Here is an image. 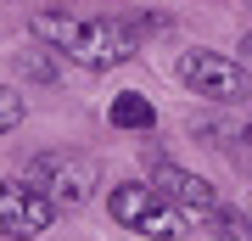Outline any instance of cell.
<instances>
[{"mask_svg": "<svg viewBox=\"0 0 252 241\" xmlns=\"http://www.w3.org/2000/svg\"><path fill=\"white\" fill-rule=\"evenodd\" d=\"M241 68H252V34H241Z\"/></svg>", "mask_w": 252, "mask_h": 241, "instance_id": "obj_10", "label": "cell"}, {"mask_svg": "<svg viewBox=\"0 0 252 241\" xmlns=\"http://www.w3.org/2000/svg\"><path fill=\"white\" fill-rule=\"evenodd\" d=\"M28 185H34L39 197H51L56 213H62V207H84L95 197L101 169L90 157H79V152H39L34 163H28Z\"/></svg>", "mask_w": 252, "mask_h": 241, "instance_id": "obj_2", "label": "cell"}, {"mask_svg": "<svg viewBox=\"0 0 252 241\" xmlns=\"http://www.w3.org/2000/svg\"><path fill=\"white\" fill-rule=\"evenodd\" d=\"M241 140H247V152H252V124H247V129H241Z\"/></svg>", "mask_w": 252, "mask_h": 241, "instance_id": "obj_11", "label": "cell"}, {"mask_svg": "<svg viewBox=\"0 0 252 241\" xmlns=\"http://www.w3.org/2000/svg\"><path fill=\"white\" fill-rule=\"evenodd\" d=\"M213 230H219V241H252V224H247V213H235V207H219Z\"/></svg>", "mask_w": 252, "mask_h": 241, "instance_id": "obj_8", "label": "cell"}, {"mask_svg": "<svg viewBox=\"0 0 252 241\" xmlns=\"http://www.w3.org/2000/svg\"><path fill=\"white\" fill-rule=\"evenodd\" d=\"M23 112H28V101H23L11 84H0V135H6V129H17V124H23Z\"/></svg>", "mask_w": 252, "mask_h": 241, "instance_id": "obj_9", "label": "cell"}, {"mask_svg": "<svg viewBox=\"0 0 252 241\" xmlns=\"http://www.w3.org/2000/svg\"><path fill=\"white\" fill-rule=\"evenodd\" d=\"M247 6H252V0H247Z\"/></svg>", "mask_w": 252, "mask_h": 241, "instance_id": "obj_12", "label": "cell"}, {"mask_svg": "<svg viewBox=\"0 0 252 241\" xmlns=\"http://www.w3.org/2000/svg\"><path fill=\"white\" fill-rule=\"evenodd\" d=\"M107 213L140 241H180V213L157 197L152 185H112Z\"/></svg>", "mask_w": 252, "mask_h": 241, "instance_id": "obj_3", "label": "cell"}, {"mask_svg": "<svg viewBox=\"0 0 252 241\" xmlns=\"http://www.w3.org/2000/svg\"><path fill=\"white\" fill-rule=\"evenodd\" d=\"M152 191L174 207V213L202 219V224H213V213L224 207V202H219V191L207 185L202 174H185V169H174V163H152Z\"/></svg>", "mask_w": 252, "mask_h": 241, "instance_id": "obj_6", "label": "cell"}, {"mask_svg": "<svg viewBox=\"0 0 252 241\" xmlns=\"http://www.w3.org/2000/svg\"><path fill=\"white\" fill-rule=\"evenodd\" d=\"M28 34L45 45L51 56H67V62H79V68H90V73L124 68L129 56L140 51V39H135L129 23L79 17V11H56V6H39L34 17H28Z\"/></svg>", "mask_w": 252, "mask_h": 241, "instance_id": "obj_1", "label": "cell"}, {"mask_svg": "<svg viewBox=\"0 0 252 241\" xmlns=\"http://www.w3.org/2000/svg\"><path fill=\"white\" fill-rule=\"evenodd\" d=\"M56 224V202L39 197L28 179H0V236L11 241H34Z\"/></svg>", "mask_w": 252, "mask_h": 241, "instance_id": "obj_5", "label": "cell"}, {"mask_svg": "<svg viewBox=\"0 0 252 241\" xmlns=\"http://www.w3.org/2000/svg\"><path fill=\"white\" fill-rule=\"evenodd\" d=\"M112 124H118V129H152V124H157V112H152V101H146V96L124 90V96L112 101Z\"/></svg>", "mask_w": 252, "mask_h": 241, "instance_id": "obj_7", "label": "cell"}, {"mask_svg": "<svg viewBox=\"0 0 252 241\" xmlns=\"http://www.w3.org/2000/svg\"><path fill=\"white\" fill-rule=\"evenodd\" d=\"M174 73H180L185 90H196L207 101H241L247 96V68L230 62V56H219V51H185Z\"/></svg>", "mask_w": 252, "mask_h": 241, "instance_id": "obj_4", "label": "cell"}]
</instances>
